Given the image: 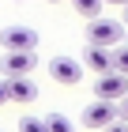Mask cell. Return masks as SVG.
<instances>
[{
  "mask_svg": "<svg viewBox=\"0 0 128 132\" xmlns=\"http://www.w3.org/2000/svg\"><path fill=\"white\" fill-rule=\"evenodd\" d=\"M124 94H128V76H121V72L98 76V83H94V98L98 102H121Z\"/></svg>",
  "mask_w": 128,
  "mask_h": 132,
  "instance_id": "3957f363",
  "label": "cell"
},
{
  "mask_svg": "<svg viewBox=\"0 0 128 132\" xmlns=\"http://www.w3.org/2000/svg\"><path fill=\"white\" fill-rule=\"evenodd\" d=\"M38 98V83L23 76V79H8V102H19V106H30Z\"/></svg>",
  "mask_w": 128,
  "mask_h": 132,
  "instance_id": "52a82bcc",
  "label": "cell"
},
{
  "mask_svg": "<svg viewBox=\"0 0 128 132\" xmlns=\"http://www.w3.org/2000/svg\"><path fill=\"white\" fill-rule=\"evenodd\" d=\"M124 27H128V8H124Z\"/></svg>",
  "mask_w": 128,
  "mask_h": 132,
  "instance_id": "ac0fdd59",
  "label": "cell"
},
{
  "mask_svg": "<svg viewBox=\"0 0 128 132\" xmlns=\"http://www.w3.org/2000/svg\"><path fill=\"white\" fill-rule=\"evenodd\" d=\"M117 121H124V125H128V94L117 102Z\"/></svg>",
  "mask_w": 128,
  "mask_h": 132,
  "instance_id": "4fadbf2b",
  "label": "cell"
},
{
  "mask_svg": "<svg viewBox=\"0 0 128 132\" xmlns=\"http://www.w3.org/2000/svg\"><path fill=\"white\" fill-rule=\"evenodd\" d=\"M124 45H128V27H124Z\"/></svg>",
  "mask_w": 128,
  "mask_h": 132,
  "instance_id": "e0dca14e",
  "label": "cell"
},
{
  "mask_svg": "<svg viewBox=\"0 0 128 132\" xmlns=\"http://www.w3.org/2000/svg\"><path fill=\"white\" fill-rule=\"evenodd\" d=\"M38 68V53H4L0 57V72L4 79H23Z\"/></svg>",
  "mask_w": 128,
  "mask_h": 132,
  "instance_id": "277c9868",
  "label": "cell"
},
{
  "mask_svg": "<svg viewBox=\"0 0 128 132\" xmlns=\"http://www.w3.org/2000/svg\"><path fill=\"white\" fill-rule=\"evenodd\" d=\"M124 42V23L117 19H90L87 23V45H102V49H117Z\"/></svg>",
  "mask_w": 128,
  "mask_h": 132,
  "instance_id": "6da1fadb",
  "label": "cell"
},
{
  "mask_svg": "<svg viewBox=\"0 0 128 132\" xmlns=\"http://www.w3.org/2000/svg\"><path fill=\"white\" fill-rule=\"evenodd\" d=\"M19 132H45V121L34 117V113H27V117H19Z\"/></svg>",
  "mask_w": 128,
  "mask_h": 132,
  "instance_id": "8fae6325",
  "label": "cell"
},
{
  "mask_svg": "<svg viewBox=\"0 0 128 132\" xmlns=\"http://www.w3.org/2000/svg\"><path fill=\"white\" fill-rule=\"evenodd\" d=\"M102 132H128V125H124V121H113V125H106Z\"/></svg>",
  "mask_w": 128,
  "mask_h": 132,
  "instance_id": "5bb4252c",
  "label": "cell"
},
{
  "mask_svg": "<svg viewBox=\"0 0 128 132\" xmlns=\"http://www.w3.org/2000/svg\"><path fill=\"white\" fill-rule=\"evenodd\" d=\"M0 45H4V53H34L38 49V30L34 27H4Z\"/></svg>",
  "mask_w": 128,
  "mask_h": 132,
  "instance_id": "7a4b0ae2",
  "label": "cell"
},
{
  "mask_svg": "<svg viewBox=\"0 0 128 132\" xmlns=\"http://www.w3.org/2000/svg\"><path fill=\"white\" fill-rule=\"evenodd\" d=\"M83 64H87L90 72L106 76V72H113V49H102V45H87V57H83Z\"/></svg>",
  "mask_w": 128,
  "mask_h": 132,
  "instance_id": "ba28073f",
  "label": "cell"
},
{
  "mask_svg": "<svg viewBox=\"0 0 128 132\" xmlns=\"http://www.w3.org/2000/svg\"><path fill=\"white\" fill-rule=\"evenodd\" d=\"M45 132H72V121L64 113H49L45 117Z\"/></svg>",
  "mask_w": 128,
  "mask_h": 132,
  "instance_id": "30bf717a",
  "label": "cell"
},
{
  "mask_svg": "<svg viewBox=\"0 0 128 132\" xmlns=\"http://www.w3.org/2000/svg\"><path fill=\"white\" fill-rule=\"evenodd\" d=\"M49 76L57 83H64V87H75V83L83 79V64L72 61V57H53L49 61Z\"/></svg>",
  "mask_w": 128,
  "mask_h": 132,
  "instance_id": "5b68a950",
  "label": "cell"
},
{
  "mask_svg": "<svg viewBox=\"0 0 128 132\" xmlns=\"http://www.w3.org/2000/svg\"><path fill=\"white\" fill-rule=\"evenodd\" d=\"M0 106H8V79H0Z\"/></svg>",
  "mask_w": 128,
  "mask_h": 132,
  "instance_id": "9a60e30c",
  "label": "cell"
},
{
  "mask_svg": "<svg viewBox=\"0 0 128 132\" xmlns=\"http://www.w3.org/2000/svg\"><path fill=\"white\" fill-rule=\"evenodd\" d=\"M102 4H113V8H128V0H102Z\"/></svg>",
  "mask_w": 128,
  "mask_h": 132,
  "instance_id": "2e32d148",
  "label": "cell"
},
{
  "mask_svg": "<svg viewBox=\"0 0 128 132\" xmlns=\"http://www.w3.org/2000/svg\"><path fill=\"white\" fill-rule=\"evenodd\" d=\"M117 121V102H90L87 110H83V125L87 128H106V125Z\"/></svg>",
  "mask_w": 128,
  "mask_h": 132,
  "instance_id": "8992f818",
  "label": "cell"
},
{
  "mask_svg": "<svg viewBox=\"0 0 128 132\" xmlns=\"http://www.w3.org/2000/svg\"><path fill=\"white\" fill-rule=\"evenodd\" d=\"M53 4H57V0H53Z\"/></svg>",
  "mask_w": 128,
  "mask_h": 132,
  "instance_id": "d6986e66",
  "label": "cell"
},
{
  "mask_svg": "<svg viewBox=\"0 0 128 132\" xmlns=\"http://www.w3.org/2000/svg\"><path fill=\"white\" fill-rule=\"evenodd\" d=\"M113 72L128 76V45H117V49H113Z\"/></svg>",
  "mask_w": 128,
  "mask_h": 132,
  "instance_id": "7c38bea8",
  "label": "cell"
},
{
  "mask_svg": "<svg viewBox=\"0 0 128 132\" xmlns=\"http://www.w3.org/2000/svg\"><path fill=\"white\" fill-rule=\"evenodd\" d=\"M72 8L90 23V19H98V15H102V0H72Z\"/></svg>",
  "mask_w": 128,
  "mask_h": 132,
  "instance_id": "9c48e42d",
  "label": "cell"
}]
</instances>
